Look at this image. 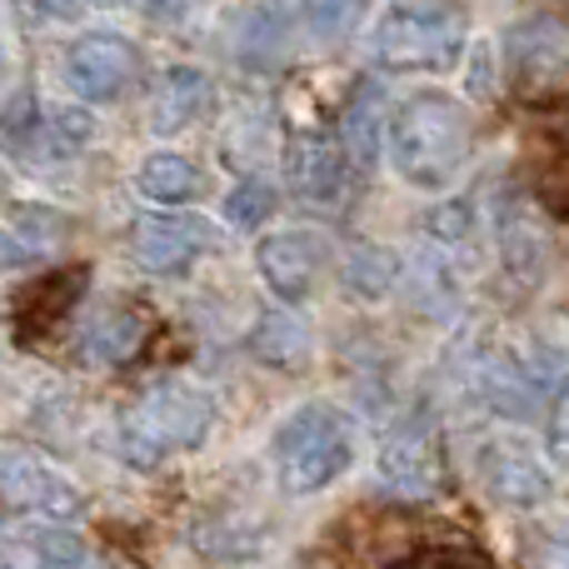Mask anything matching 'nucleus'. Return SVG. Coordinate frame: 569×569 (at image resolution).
<instances>
[{
  "instance_id": "1",
  "label": "nucleus",
  "mask_w": 569,
  "mask_h": 569,
  "mask_svg": "<svg viewBox=\"0 0 569 569\" xmlns=\"http://www.w3.org/2000/svg\"><path fill=\"white\" fill-rule=\"evenodd\" d=\"M470 110L445 90H420V96L400 100L390 116V160L410 186L445 190L470 160Z\"/></svg>"
},
{
  "instance_id": "2",
  "label": "nucleus",
  "mask_w": 569,
  "mask_h": 569,
  "mask_svg": "<svg viewBox=\"0 0 569 569\" xmlns=\"http://www.w3.org/2000/svg\"><path fill=\"white\" fill-rule=\"evenodd\" d=\"M216 425V400L190 380H156L120 410L116 450L130 470H160L166 460L206 445Z\"/></svg>"
},
{
  "instance_id": "3",
  "label": "nucleus",
  "mask_w": 569,
  "mask_h": 569,
  "mask_svg": "<svg viewBox=\"0 0 569 569\" xmlns=\"http://www.w3.org/2000/svg\"><path fill=\"white\" fill-rule=\"evenodd\" d=\"M465 10L455 0H390L375 20L370 56L380 70H450L465 50Z\"/></svg>"
},
{
  "instance_id": "4",
  "label": "nucleus",
  "mask_w": 569,
  "mask_h": 569,
  "mask_svg": "<svg viewBox=\"0 0 569 569\" xmlns=\"http://www.w3.org/2000/svg\"><path fill=\"white\" fill-rule=\"evenodd\" d=\"M355 465V425L345 410L310 400L276 430V475L284 495H320Z\"/></svg>"
},
{
  "instance_id": "5",
  "label": "nucleus",
  "mask_w": 569,
  "mask_h": 569,
  "mask_svg": "<svg viewBox=\"0 0 569 569\" xmlns=\"http://www.w3.org/2000/svg\"><path fill=\"white\" fill-rule=\"evenodd\" d=\"M380 490L395 500H430L445 480V450H440V425L430 410H415L385 435L380 445Z\"/></svg>"
},
{
  "instance_id": "6",
  "label": "nucleus",
  "mask_w": 569,
  "mask_h": 569,
  "mask_svg": "<svg viewBox=\"0 0 569 569\" xmlns=\"http://www.w3.org/2000/svg\"><path fill=\"white\" fill-rule=\"evenodd\" d=\"M0 505L40 525H70L86 515L80 485L30 450H0Z\"/></svg>"
},
{
  "instance_id": "7",
  "label": "nucleus",
  "mask_w": 569,
  "mask_h": 569,
  "mask_svg": "<svg viewBox=\"0 0 569 569\" xmlns=\"http://www.w3.org/2000/svg\"><path fill=\"white\" fill-rule=\"evenodd\" d=\"M140 80V50L126 36L110 30H90V36L70 40L66 50V86L90 106H110V100L130 96Z\"/></svg>"
},
{
  "instance_id": "8",
  "label": "nucleus",
  "mask_w": 569,
  "mask_h": 569,
  "mask_svg": "<svg viewBox=\"0 0 569 569\" xmlns=\"http://www.w3.org/2000/svg\"><path fill=\"white\" fill-rule=\"evenodd\" d=\"M480 480H485V490L500 505H510V510H535V505H545L555 490L545 455L535 450V445L515 440V435H500V440H490L480 450Z\"/></svg>"
},
{
  "instance_id": "9",
  "label": "nucleus",
  "mask_w": 569,
  "mask_h": 569,
  "mask_svg": "<svg viewBox=\"0 0 569 569\" xmlns=\"http://www.w3.org/2000/svg\"><path fill=\"white\" fill-rule=\"evenodd\" d=\"M505 60H510V80L525 90H545L565 80L569 70V36L560 20L550 16H525L505 36Z\"/></svg>"
},
{
  "instance_id": "10",
  "label": "nucleus",
  "mask_w": 569,
  "mask_h": 569,
  "mask_svg": "<svg viewBox=\"0 0 569 569\" xmlns=\"http://www.w3.org/2000/svg\"><path fill=\"white\" fill-rule=\"evenodd\" d=\"M210 236L206 220H186V216H146L130 230V256L146 276H186L200 256H206Z\"/></svg>"
},
{
  "instance_id": "11",
  "label": "nucleus",
  "mask_w": 569,
  "mask_h": 569,
  "mask_svg": "<svg viewBox=\"0 0 569 569\" xmlns=\"http://www.w3.org/2000/svg\"><path fill=\"white\" fill-rule=\"evenodd\" d=\"M284 180L290 190L305 200V206H340L345 186H350V156L335 136L315 130V136H300L284 156Z\"/></svg>"
},
{
  "instance_id": "12",
  "label": "nucleus",
  "mask_w": 569,
  "mask_h": 569,
  "mask_svg": "<svg viewBox=\"0 0 569 569\" xmlns=\"http://www.w3.org/2000/svg\"><path fill=\"white\" fill-rule=\"evenodd\" d=\"M500 260H505V276L520 284V290H535L545 276V260H550L545 216L530 196H520V190L500 200Z\"/></svg>"
},
{
  "instance_id": "13",
  "label": "nucleus",
  "mask_w": 569,
  "mask_h": 569,
  "mask_svg": "<svg viewBox=\"0 0 569 569\" xmlns=\"http://www.w3.org/2000/svg\"><path fill=\"white\" fill-rule=\"evenodd\" d=\"M256 266L270 295H280L284 305H300L315 290V276L325 270V240L310 230H280V236L260 240Z\"/></svg>"
},
{
  "instance_id": "14",
  "label": "nucleus",
  "mask_w": 569,
  "mask_h": 569,
  "mask_svg": "<svg viewBox=\"0 0 569 569\" xmlns=\"http://www.w3.org/2000/svg\"><path fill=\"white\" fill-rule=\"evenodd\" d=\"M230 50L250 70H276L284 60V50H290V10L280 0H256L250 10H240Z\"/></svg>"
},
{
  "instance_id": "15",
  "label": "nucleus",
  "mask_w": 569,
  "mask_h": 569,
  "mask_svg": "<svg viewBox=\"0 0 569 569\" xmlns=\"http://www.w3.org/2000/svg\"><path fill=\"white\" fill-rule=\"evenodd\" d=\"M385 130H390V110H385V90L375 86V80H360V90L350 96V106H345V156H350V166L370 170L375 156L385 150Z\"/></svg>"
},
{
  "instance_id": "16",
  "label": "nucleus",
  "mask_w": 569,
  "mask_h": 569,
  "mask_svg": "<svg viewBox=\"0 0 569 569\" xmlns=\"http://www.w3.org/2000/svg\"><path fill=\"white\" fill-rule=\"evenodd\" d=\"M200 110H210V80H206V70L170 66L166 76H160L156 116H150L156 136H176V130H186L190 120H200Z\"/></svg>"
},
{
  "instance_id": "17",
  "label": "nucleus",
  "mask_w": 569,
  "mask_h": 569,
  "mask_svg": "<svg viewBox=\"0 0 569 569\" xmlns=\"http://www.w3.org/2000/svg\"><path fill=\"white\" fill-rule=\"evenodd\" d=\"M140 345H146V320H140L136 310H126V305L106 310L100 320H90L86 335H80V355H86L90 365H126L140 355Z\"/></svg>"
},
{
  "instance_id": "18",
  "label": "nucleus",
  "mask_w": 569,
  "mask_h": 569,
  "mask_svg": "<svg viewBox=\"0 0 569 569\" xmlns=\"http://www.w3.org/2000/svg\"><path fill=\"white\" fill-rule=\"evenodd\" d=\"M250 350H256V360L266 365H280V370H300L305 360H310V330H305L295 315H266V320L250 330Z\"/></svg>"
},
{
  "instance_id": "19",
  "label": "nucleus",
  "mask_w": 569,
  "mask_h": 569,
  "mask_svg": "<svg viewBox=\"0 0 569 569\" xmlns=\"http://www.w3.org/2000/svg\"><path fill=\"white\" fill-rule=\"evenodd\" d=\"M136 186H140V196L156 200V206H186V200L200 190V170L190 166L186 156L160 150V156H150L146 166H140Z\"/></svg>"
},
{
  "instance_id": "20",
  "label": "nucleus",
  "mask_w": 569,
  "mask_h": 569,
  "mask_svg": "<svg viewBox=\"0 0 569 569\" xmlns=\"http://www.w3.org/2000/svg\"><path fill=\"white\" fill-rule=\"evenodd\" d=\"M86 290V270H66V276H46L30 284L26 295V320L30 330H46V325H56L60 315L76 305V295Z\"/></svg>"
},
{
  "instance_id": "21",
  "label": "nucleus",
  "mask_w": 569,
  "mask_h": 569,
  "mask_svg": "<svg viewBox=\"0 0 569 569\" xmlns=\"http://www.w3.org/2000/svg\"><path fill=\"white\" fill-rule=\"evenodd\" d=\"M385 569H495L490 555L475 550L465 540H440V545H415V550L385 560Z\"/></svg>"
},
{
  "instance_id": "22",
  "label": "nucleus",
  "mask_w": 569,
  "mask_h": 569,
  "mask_svg": "<svg viewBox=\"0 0 569 569\" xmlns=\"http://www.w3.org/2000/svg\"><path fill=\"white\" fill-rule=\"evenodd\" d=\"M395 276H400V260L380 246H360V250H350V260H345V284H350L355 295H365V300H380V295L395 284Z\"/></svg>"
},
{
  "instance_id": "23",
  "label": "nucleus",
  "mask_w": 569,
  "mask_h": 569,
  "mask_svg": "<svg viewBox=\"0 0 569 569\" xmlns=\"http://www.w3.org/2000/svg\"><path fill=\"white\" fill-rule=\"evenodd\" d=\"M10 226H16V240L30 250V256H40V250L60 246L66 240V216L50 206H10Z\"/></svg>"
},
{
  "instance_id": "24",
  "label": "nucleus",
  "mask_w": 569,
  "mask_h": 569,
  "mask_svg": "<svg viewBox=\"0 0 569 569\" xmlns=\"http://www.w3.org/2000/svg\"><path fill=\"white\" fill-rule=\"evenodd\" d=\"M276 206H280V196L266 186V180H240V186L226 196V220L236 230H260L270 216H276Z\"/></svg>"
},
{
  "instance_id": "25",
  "label": "nucleus",
  "mask_w": 569,
  "mask_h": 569,
  "mask_svg": "<svg viewBox=\"0 0 569 569\" xmlns=\"http://www.w3.org/2000/svg\"><path fill=\"white\" fill-rule=\"evenodd\" d=\"M40 136H46V150L50 156H80V150L90 146V136H96V120L86 116V110H56V116L40 126Z\"/></svg>"
},
{
  "instance_id": "26",
  "label": "nucleus",
  "mask_w": 569,
  "mask_h": 569,
  "mask_svg": "<svg viewBox=\"0 0 569 569\" xmlns=\"http://www.w3.org/2000/svg\"><path fill=\"white\" fill-rule=\"evenodd\" d=\"M470 230H475V200H465V196L440 200L425 216V236L440 240V246H460V240H470Z\"/></svg>"
},
{
  "instance_id": "27",
  "label": "nucleus",
  "mask_w": 569,
  "mask_h": 569,
  "mask_svg": "<svg viewBox=\"0 0 569 569\" xmlns=\"http://www.w3.org/2000/svg\"><path fill=\"white\" fill-rule=\"evenodd\" d=\"M300 6H305V26L315 36H345L350 26H360L370 0H300Z\"/></svg>"
},
{
  "instance_id": "28",
  "label": "nucleus",
  "mask_w": 569,
  "mask_h": 569,
  "mask_svg": "<svg viewBox=\"0 0 569 569\" xmlns=\"http://www.w3.org/2000/svg\"><path fill=\"white\" fill-rule=\"evenodd\" d=\"M40 130V116H36V96L30 90H16L10 96V106L0 110V136L10 140V146H30Z\"/></svg>"
},
{
  "instance_id": "29",
  "label": "nucleus",
  "mask_w": 569,
  "mask_h": 569,
  "mask_svg": "<svg viewBox=\"0 0 569 569\" xmlns=\"http://www.w3.org/2000/svg\"><path fill=\"white\" fill-rule=\"evenodd\" d=\"M550 460L569 465V385L555 390V410H550Z\"/></svg>"
},
{
  "instance_id": "30",
  "label": "nucleus",
  "mask_w": 569,
  "mask_h": 569,
  "mask_svg": "<svg viewBox=\"0 0 569 569\" xmlns=\"http://www.w3.org/2000/svg\"><path fill=\"white\" fill-rule=\"evenodd\" d=\"M90 6H96V0H30V10L46 20H80Z\"/></svg>"
},
{
  "instance_id": "31",
  "label": "nucleus",
  "mask_w": 569,
  "mask_h": 569,
  "mask_svg": "<svg viewBox=\"0 0 569 569\" xmlns=\"http://www.w3.org/2000/svg\"><path fill=\"white\" fill-rule=\"evenodd\" d=\"M495 76H490V46H475L470 50V96H490Z\"/></svg>"
},
{
  "instance_id": "32",
  "label": "nucleus",
  "mask_w": 569,
  "mask_h": 569,
  "mask_svg": "<svg viewBox=\"0 0 569 569\" xmlns=\"http://www.w3.org/2000/svg\"><path fill=\"white\" fill-rule=\"evenodd\" d=\"M30 260V250L20 246V240H10L6 230H0V270H20Z\"/></svg>"
},
{
  "instance_id": "33",
  "label": "nucleus",
  "mask_w": 569,
  "mask_h": 569,
  "mask_svg": "<svg viewBox=\"0 0 569 569\" xmlns=\"http://www.w3.org/2000/svg\"><path fill=\"white\" fill-rule=\"evenodd\" d=\"M146 6V16H156V20H180L190 10V0H140Z\"/></svg>"
},
{
  "instance_id": "34",
  "label": "nucleus",
  "mask_w": 569,
  "mask_h": 569,
  "mask_svg": "<svg viewBox=\"0 0 569 569\" xmlns=\"http://www.w3.org/2000/svg\"><path fill=\"white\" fill-rule=\"evenodd\" d=\"M560 569H569V555H565V565H560Z\"/></svg>"
},
{
  "instance_id": "35",
  "label": "nucleus",
  "mask_w": 569,
  "mask_h": 569,
  "mask_svg": "<svg viewBox=\"0 0 569 569\" xmlns=\"http://www.w3.org/2000/svg\"><path fill=\"white\" fill-rule=\"evenodd\" d=\"M0 66H6V60H0Z\"/></svg>"
}]
</instances>
